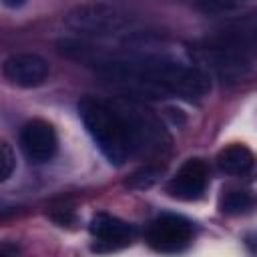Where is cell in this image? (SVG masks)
I'll list each match as a JSON object with an SVG mask.
<instances>
[{"label":"cell","mask_w":257,"mask_h":257,"mask_svg":"<svg viewBox=\"0 0 257 257\" xmlns=\"http://www.w3.org/2000/svg\"><path fill=\"white\" fill-rule=\"evenodd\" d=\"M48 62L34 52H16L2 62V76L18 88H36L48 78Z\"/></svg>","instance_id":"obj_7"},{"label":"cell","mask_w":257,"mask_h":257,"mask_svg":"<svg viewBox=\"0 0 257 257\" xmlns=\"http://www.w3.org/2000/svg\"><path fill=\"white\" fill-rule=\"evenodd\" d=\"M145 239L159 253H177L191 243L193 225L181 215H161L149 223Z\"/></svg>","instance_id":"obj_5"},{"label":"cell","mask_w":257,"mask_h":257,"mask_svg":"<svg viewBox=\"0 0 257 257\" xmlns=\"http://www.w3.org/2000/svg\"><path fill=\"white\" fill-rule=\"evenodd\" d=\"M78 116L86 133L110 165L120 167L128 161V157H133L124 120L110 100L86 96L78 102Z\"/></svg>","instance_id":"obj_1"},{"label":"cell","mask_w":257,"mask_h":257,"mask_svg":"<svg viewBox=\"0 0 257 257\" xmlns=\"http://www.w3.org/2000/svg\"><path fill=\"white\" fill-rule=\"evenodd\" d=\"M159 175H161V169H157V167H145V169L133 173L126 179L124 185L131 187V189H149L151 185H155V181L159 179Z\"/></svg>","instance_id":"obj_12"},{"label":"cell","mask_w":257,"mask_h":257,"mask_svg":"<svg viewBox=\"0 0 257 257\" xmlns=\"http://www.w3.org/2000/svg\"><path fill=\"white\" fill-rule=\"evenodd\" d=\"M195 2L209 12H223V10H231L239 6L243 0H195Z\"/></svg>","instance_id":"obj_14"},{"label":"cell","mask_w":257,"mask_h":257,"mask_svg":"<svg viewBox=\"0 0 257 257\" xmlns=\"http://www.w3.org/2000/svg\"><path fill=\"white\" fill-rule=\"evenodd\" d=\"M209 183V167L203 159L195 157L181 165L175 177L167 183V193L181 201H197L203 197Z\"/></svg>","instance_id":"obj_8"},{"label":"cell","mask_w":257,"mask_h":257,"mask_svg":"<svg viewBox=\"0 0 257 257\" xmlns=\"http://www.w3.org/2000/svg\"><path fill=\"white\" fill-rule=\"evenodd\" d=\"M205 44L255 62L257 56V8L231 20L225 28L213 34Z\"/></svg>","instance_id":"obj_4"},{"label":"cell","mask_w":257,"mask_h":257,"mask_svg":"<svg viewBox=\"0 0 257 257\" xmlns=\"http://www.w3.org/2000/svg\"><path fill=\"white\" fill-rule=\"evenodd\" d=\"M18 143H20L24 157L34 165L48 163L56 155V149H58V137H56L54 126L42 118L28 120L20 128Z\"/></svg>","instance_id":"obj_6"},{"label":"cell","mask_w":257,"mask_h":257,"mask_svg":"<svg viewBox=\"0 0 257 257\" xmlns=\"http://www.w3.org/2000/svg\"><path fill=\"white\" fill-rule=\"evenodd\" d=\"M14 167H16V155L12 151V147L2 141L0 143V181H8L14 173Z\"/></svg>","instance_id":"obj_13"},{"label":"cell","mask_w":257,"mask_h":257,"mask_svg":"<svg viewBox=\"0 0 257 257\" xmlns=\"http://www.w3.org/2000/svg\"><path fill=\"white\" fill-rule=\"evenodd\" d=\"M88 231L96 239V247H94L96 251H102V249L114 251V249L126 247L137 233L135 225H131L114 215H108V213L94 215L88 225Z\"/></svg>","instance_id":"obj_9"},{"label":"cell","mask_w":257,"mask_h":257,"mask_svg":"<svg viewBox=\"0 0 257 257\" xmlns=\"http://www.w3.org/2000/svg\"><path fill=\"white\" fill-rule=\"evenodd\" d=\"M64 26L80 36L88 38H108L128 34L131 18L118 8L104 2L78 4L64 16Z\"/></svg>","instance_id":"obj_3"},{"label":"cell","mask_w":257,"mask_h":257,"mask_svg":"<svg viewBox=\"0 0 257 257\" xmlns=\"http://www.w3.org/2000/svg\"><path fill=\"white\" fill-rule=\"evenodd\" d=\"M110 102L124 120L133 155H159L171 147L167 128L151 108L133 98H114Z\"/></svg>","instance_id":"obj_2"},{"label":"cell","mask_w":257,"mask_h":257,"mask_svg":"<svg viewBox=\"0 0 257 257\" xmlns=\"http://www.w3.org/2000/svg\"><path fill=\"white\" fill-rule=\"evenodd\" d=\"M26 2H28V0H2V4H4L6 8H10V10H18V8H22Z\"/></svg>","instance_id":"obj_15"},{"label":"cell","mask_w":257,"mask_h":257,"mask_svg":"<svg viewBox=\"0 0 257 257\" xmlns=\"http://www.w3.org/2000/svg\"><path fill=\"white\" fill-rule=\"evenodd\" d=\"M217 167L233 177H245L249 173L255 171L257 167V159L255 155L241 143H233L225 149L219 151L217 155Z\"/></svg>","instance_id":"obj_10"},{"label":"cell","mask_w":257,"mask_h":257,"mask_svg":"<svg viewBox=\"0 0 257 257\" xmlns=\"http://www.w3.org/2000/svg\"><path fill=\"white\" fill-rule=\"evenodd\" d=\"M255 205L257 197L247 189H227L219 197V211L225 215H247Z\"/></svg>","instance_id":"obj_11"}]
</instances>
